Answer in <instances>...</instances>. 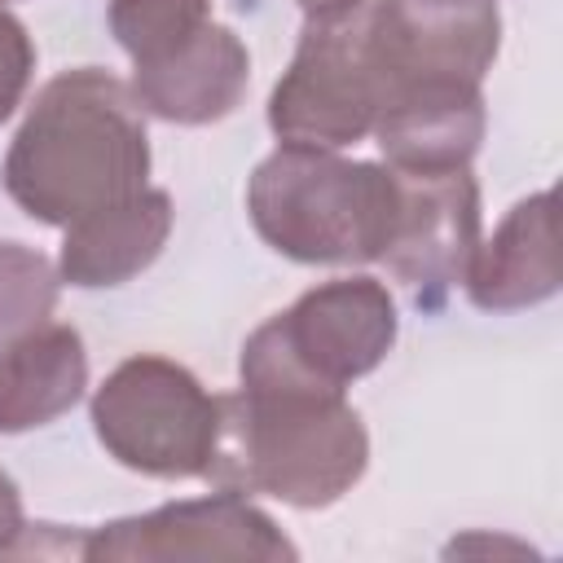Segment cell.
I'll return each mask as SVG.
<instances>
[{
	"mask_svg": "<svg viewBox=\"0 0 563 563\" xmlns=\"http://www.w3.org/2000/svg\"><path fill=\"white\" fill-rule=\"evenodd\" d=\"M369 466V435L347 391L303 383H242L220 396L211 475L238 493H268L295 510L334 506Z\"/></svg>",
	"mask_w": 563,
	"mask_h": 563,
	"instance_id": "cell-2",
	"label": "cell"
},
{
	"mask_svg": "<svg viewBox=\"0 0 563 563\" xmlns=\"http://www.w3.org/2000/svg\"><path fill=\"white\" fill-rule=\"evenodd\" d=\"M383 110V75L374 53L369 0L308 18L290 66L268 97V128L282 145L343 150L374 132Z\"/></svg>",
	"mask_w": 563,
	"mask_h": 563,
	"instance_id": "cell-6",
	"label": "cell"
},
{
	"mask_svg": "<svg viewBox=\"0 0 563 563\" xmlns=\"http://www.w3.org/2000/svg\"><path fill=\"white\" fill-rule=\"evenodd\" d=\"M484 92L462 79H427L391 97L374 123V141L387 167H466L484 141Z\"/></svg>",
	"mask_w": 563,
	"mask_h": 563,
	"instance_id": "cell-10",
	"label": "cell"
},
{
	"mask_svg": "<svg viewBox=\"0 0 563 563\" xmlns=\"http://www.w3.org/2000/svg\"><path fill=\"white\" fill-rule=\"evenodd\" d=\"M0 176L31 220L57 229L141 194L150 176V132L132 84L97 66L48 79L26 110Z\"/></svg>",
	"mask_w": 563,
	"mask_h": 563,
	"instance_id": "cell-1",
	"label": "cell"
},
{
	"mask_svg": "<svg viewBox=\"0 0 563 563\" xmlns=\"http://www.w3.org/2000/svg\"><path fill=\"white\" fill-rule=\"evenodd\" d=\"M92 431L136 475L198 479L216 462L220 396L167 356H128L92 391Z\"/></svg>",
	"mask_w": 563,
	"mask_h": 563,
	"instance_id": "cell-5",
	"label": "cell"
},
{
	"mask_svg": "<svg viewBox=\"0 0 563 563\" xmlns=\"http://www.w3.org/2000/svg\"><path fill=\"white\" fill-rule=\"evenodd\" d=\"M26 537V519H22V497H18V484L0 471V554H18Z\"/></svg>",
	"mask_w": 563,
	"mask_h": 563,
	"instance_id": "cell-17",
	"label": "cell"
},
{
	"mask_svg": "<svg viewBox=\"0 0 563 563\" xmlns=\"http://www.w3.org/2000/svg\"><path fill=\"white\" fill-rule=\"evenodd\" d=\"M79 559H141V563H172V559H260L282 563L299 559L295 541L238 488H220L194 501H167L145 515L110 519L88 528L75 545Z\"/></svg>",
	"mask_w": 563,
	"mask_h": 563,
	"instance_id": "cell-7",
	"label": "cell"
},
{
	"mask_svg": "<svg viewBox=\"0 0 563 563\" xmlns=\"http://www.w3.org/2000/svg\"><path fill=\"white\" fill-rule=\"evenodd\" d=\"M396 172L400 207L387 238V268L413 290L418 303L435 308L457 282L479 246V185L471 167H427Z\"/></svg>",
	"mask_w": 563,
	"mask_h": 563,
	"instance_id": "cell-8",
	"label": "cell"
},
{
	"mask_svg": "<svg viewBox=\"0 0 563 563\" xmlns=\"http://www.w3.org/2000/svg\"><path fill=\"white\" fill-rule=\"evenodd\" d=\"M462 286L484 312H519L559 295V233L550 189L528 194L506 211L497 233L475 246Z\"/></svg>",
	"mask_w": 563,
	"mask_h": 563,
	"instance_id": "cell-11",
	"label": "cell"
},
{
	"mask_svg": "<svg viewBox=\"0 0 563 563\" xmlns=\"http://www.w3.org/2000/svg\"><path fill=\"white\" fill-rule=\"evenodd\" d=\"M211 22V0H110V35L145 66Z\"/></svg>",
	"mask_w": 563,
	"mask_h": 563,
	"instance_id": "cell-15",
	"label": "cell"
},
{
	"mask_svg": "<svg viewBox=\"0 0 563 563\" xmlns=\"http://www.w3.org/2000/svg\"><path fill=\"white\" fill-rule=\"evenodd\" d=\"M308 18H330V13H343V9H352V4H361V0H295Z\"/></svg>",
	"mask_w": 563,
	"mask_h": 563,
	"instance_id": "cell-18",
	"label": "cell"
},
{
	"mask_svg": "<svg viewBox=\"0 0 563 563\" xmlns=\"http://www.w3.org/2000/svg\"><path fill=\"white\" fill-rule=\"evenodd\" d=\"M396 299L378 277H334L303 290L286 312L268 317L246 343L242 383H303L347 391L378 369L396 343Z\"/></svg>",
	"mask_w": 563,
	"mask_h": 563,
	"instance_id": "cell-4",
	"label": "cell"
},
{
	"mask_svg": "<svg viewBox=\"0 0 563 563\" xmlns=\"http://www.w3.org/2000/svg\"><path fill=\"white\" fill-rule=\"evenodd\" d=\"M400 207L396 172L339 150L277 145L246 185L255 233L295 264L383 260Z\"/></svg>",
	"mask_w": 563,
	"mask_h": 563,
	"instance_id": "cell-3",
	"label": "cell"
},
{
	"mask_svg": "<svg viewBox=\"0 0 563 563\" xmlns=\"http://www.w3.org/2000/svg\"><path fill=\"white\" fill-rule=\"evenodd\" d=\"M88 387V352L75 325L44 321L0 347V435L57 422Z\"/></svg>",
	"mask_w": 563,
	"mask_h": 563,
	"instance_id": "cell-13",
	"label": "cell"
},
{
	"mask_svg": "<svg viewBox=\"0 0 563 563\" xmlns=\"http://www.w3.org/2000/svg\"><path fill=\"white\" fill-rule=\"evenodd\" d=\"M132 70H136L132 97L141 101L145 114L185 123V128H202V123L233 114L238 101L246 97L251 53L229 26L207 22L202 31L180 40L172 53H163L145 66H132Z\"/></svg>",
	"mask_w": 563,
	"mask_h": 563,
	"instance_id": "cell-9",
	"label": "cell"
},
{
	"mask_svg": "<svg viewBox=\"0 0 563 563\" xmlns=\"http://www.w3.org/2000/svg\"><path fill=\"white\" fill-rule=\"evenodd\" d=\"M172 220H176L172 194L145 185L141 194L66 224L57 277L79 290H106V286L132 282L167 246Z\"/></svg>",
	"mask_w": 563,
	"mask_h": 563,
	"instance_id": "cell-12",
	"label": "cell"
},
{
	"mask_svg": "<svg viewBox=\"0 0 563 563\" xmlns=\"http://www.w3.org/2000/svg\"><path fill=\"white\" fill-rule=\"evenodd\" d=\"M62 277L53 260L26 242H0V347L44 325L57 308Z\"/></svg>",
	"mask_w": 563,
	"mask_h": 563,
	"instance_id": "cell-14",
	"label": "cell"
},
{
	"mask_svg": "<svg viewBox=\"0 0 563 563\" xmlns=\"http://www.w3.org/2000/svg\"><path fill=\"white\" fill-rule=\"evenodd\" d=\"M31 75H35V44L26 26L0 4V123L22 106Z\"/></svg>",
	"mask_w": 563,
	"mask_h": 563,
	"instance_id": "cell-16",
	"label": "cell"
}]
</instances>
